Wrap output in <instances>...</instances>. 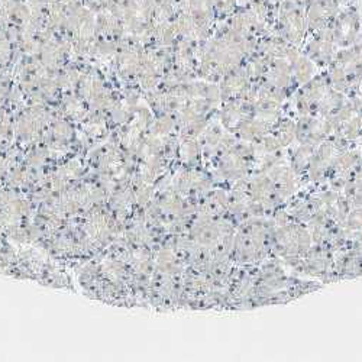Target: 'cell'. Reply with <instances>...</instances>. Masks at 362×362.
<instances>
[{
  "mask_svg": "<svg viewBox=\"0 0 362 362\" xmlns=\"http://www.w3.org/2000/svg\"><path fill=\"white\" fill-rule=\"evenodd\" d=\"M277 15L281 31L288 40L297 41L303 37L308 28L306 11L303 8L296 5L293 0H283L279 4Z\"/></svg>",
  "mask_w": 362,
  "mask_h": 362,
  "instance_id": "cell-1",
  "label": "cell"
},
{
  "mask_svg": "<svg viewBox=\"0 0 362 362\" xmlns=\"http://www.w3.org/2000/svg\"><path fill=\"white\" fill-rule=\"evenodd\" d=\"M293 2H294L296 5H298L300 8H303V9L306 11V8L313 2V0H293Z\"/></svg>",
  "mask_w": 362,
  "mask_h": 362,
  "instance_id": "cell-4",
  "label": "cell"
},
{
  "mask_svg": "<svg viewBox=\"0 0 362 362\" xmlns=\"http://www.w3.org/2000/svg\"><path fill=\"white\" fill-rule=\"evenodd\" d=\"M361 5H362V0H361Z\"/></svg>",
  "mask_w": 362,
  "mask_h": 362,
  "instance_id": "cell-6",
  "label": "cell"
},
{
  "mask_svg": "<svg viewBox=\"0 0 362 362\" xmlns=\"http://www.w3.org/2000/svg\"><path fill=\"white\" fill-rule=\"evenodd\" d=\"M342 5L341 0H313L306 8V19L312 31L320 33L330 29Z\"/></svg>",
  "mask_w": 362,
  "mask_h": 362,
  "instance_id": "cell-3",
  "label": "cell"
},
{
  "mask_svg": "<svg viewBox=\"0 0 362 362\" xmlns=\"http://www.w3.org/2000/svg\"><path fill=\"white\" fill-rule=\"evenodd\" d=\"M271 2H274V4H277V5H279L280 2H283V0H271Z\"/></svg>",
  "mask_w": 362,
  "mask_h": 362,
  "instance_id": "cell-5",
  "label": "cell"
},
{
  "mask_svg": "<svg viewBox=\"0 0 362 362\" xmlns=\"http://www.w3.org/2000/svg\"><path fill=\"white\" fill-rule=\"evenodd\" d=\"M361 28V13L354 4H348L345 8H341L338 16L332 23L330 33L332 38L335 40L337 44L346 45L352 42Z\"/></svg>",
  "mask_w": 362,
  "mask_h": 362,
  "instance_id": "cell-2",
  "label": "cell"
}]
</instances>
